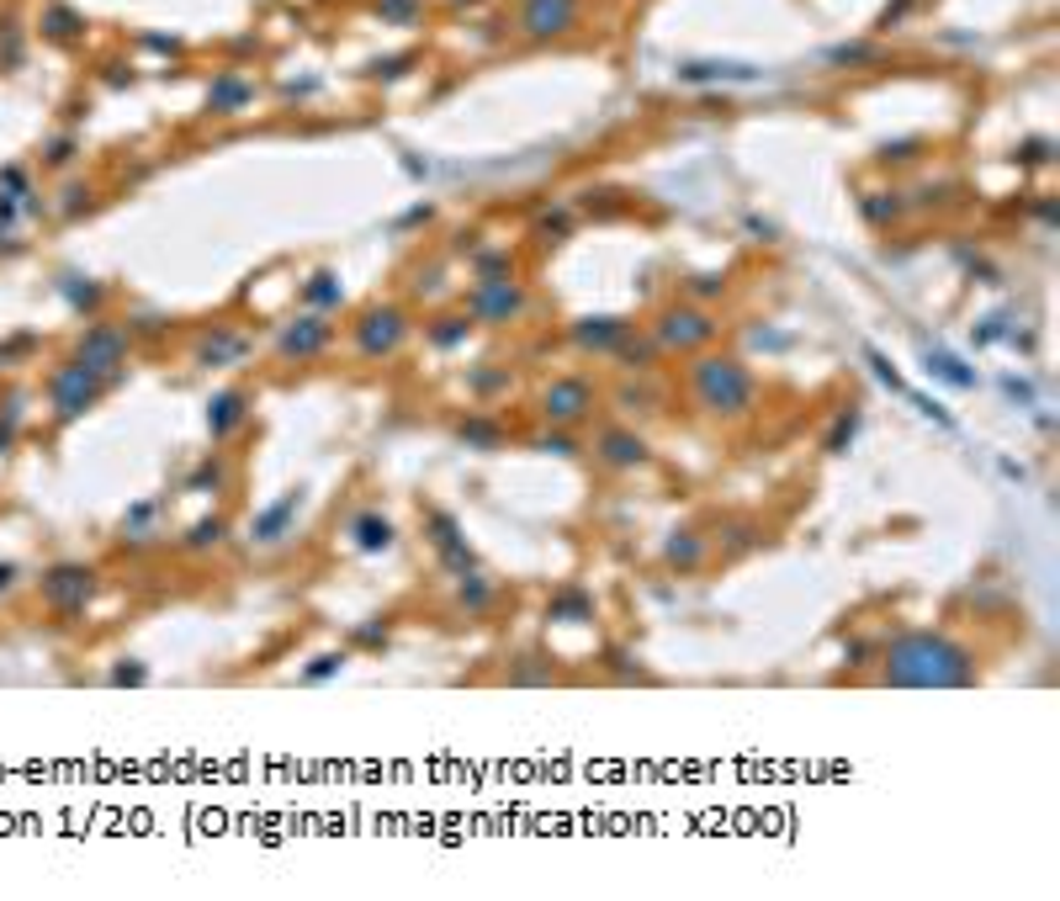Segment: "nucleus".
Masks as SVG:
<instances>
[{"instance_id": "1", "label": "nucleus", "mask_w": 1060, "mask_h": 901, "mask_svg": "<svg viewBox=\"0 0 1060 901\" xmlns=\"http://www.w3.org/2000/svg\"><path fill=\"white\" fill-rule=\"evenodd\" d=\"M971 674H976L971 653L938 631L901 637L886 657V684H971Z\"/></svg>"}, {"instance_id": "2", "label": "nucleus", "mask_w": 1060, "mask_h": 901, "mask_svg": "<svg viewBox=\"0 0 1060 901\" xmlns=\"http://www.w3.org/2000/svg\"><path fill=\"white\" fill-rule=\"evenodd\" d=\"M690 393L705 414L737 419V414L753 404V377L737 367V361H727V356H705V361L690 371Z\"/></svg>"}, {"instance_id": "3", "label": "nucleus", "mask_w": 1060, "mask_h": 901, "mask_svg": "<svg viewBox=\"0 0 1060 901\" xmlns=\"http://www.w3.org/2000/svg\"><path fill=\"white\" fill-rule=\"evenodd\" d=\"M350 340H356V356H367V361L393 356V350L408 340V313L404 308H393V303H387V308H367Z\"/></svg>"}, {"instance_id": "4", "label": "nucleus", "mask_w": 1060, "mask_h": 901, "mask_svg": "<svg viewBox=\"0 0 1060 901\" xmlns=\"http://www.w3.org/2000/svg\"><path fill=\"white\" fill-rule=\"evenodd\" d=\"M716 340V319L700 313V308H668L653 324V345L657 350H700Z\"/></svg>"}, {"instance_id": "5", "label": "nucleus", "mask_w": 1060, "mask_h": 901, "mask_svg": "<svg viewBox=\"0 0 1060 901\" xmlns=\"http://www.w3.org/2000/svg\"><path fill=\"white\" fill-rule=\"evenodd\" d=\"M541 414L552 419V424H583L589 414H594V382L589 377H563V382H552L546 393H541Z\"/></svg>"}, {"instance_id": "6", "label": "nucleus", "mask_w": 1060, "mask_h": 901, "mask_svg": "<svg viewBox=\"0 0 1060 901\" xmlns=\"http://www.w3.org/2000/svg\"><path fill=\"white\" fill-rule=\"evenodd\" d=\"M329 345H334V329H329L319 313L292 319V324L276 334V356H282V361H313V356H324Z\"/></svg>"}, {"instance_id": "7", "label": "nucleus", "mask_w": 1060, "mask_h": 901, "mask_svg": "<svg viewBox=\"0 0 1060 901\" xmlns=\"http://www.w3.org/2000/svg\"><path fill=\"white\" fill-rule=\"evenodd\" d=\"M101 393V382H96V371L85 367V361H75V367H59L53 377H48V404L59 414H81L90 398Z\"/></svg>"}, {"instance_id": "8", "label": "nucleus", "mask_w": 1060, "mask_h": 901, "mask_svg": "<svg viewBox=\"0 0 1060 901\" xmlns=\"http://www.w3.org/2000/svg\"><path fill=\"white\" fill-rule=\"evenodd\" d=\"M90 589H96V573L81 568V563H64V568H53V573L42 578V600L53 610H81L85 600H90Z\"/></svg>"}, {"instance_id": "9", "label": "nucleus", "mask_w": 1060, "mask_h": 901, "mask_svg": "<svg viewBox=\"0 0 1060 901\" xmlns=\"http://www.w3.org/2000/svg\"><path fill=\"white\" fill-rule=\"evenodd\" d=\"M578 22V0H526L520 5V27L530 38H563Z\"/></svg>"}, {"instance_id": "10", "label": "nucleus", "mask_w": 1060, "mask_h": 901, "mask_svg": "<svg viewBox=\"0 0 1060 901\" xmlns=\"http://www.w3.org/2000/svg\"><path fill=\"white\" fill-rule=\"evenodd\" d=\"M467 308L478 319H489V324H504V319H515L526 308V292L515 287V282H483V287L467 297Z\"/></svg>"}, {"instance_id": "11", "label": "nucleus", "mask_w": 1060, "mask_h": 901, "mask_svg": "<svg viewBox=\"0 0 1060 901\" xmlns=\"http://www.w3.org/2000/svg\"><path fill=\"white\" fill-rule=\"evenodd\" d=\"M594 456L611 467V472H631V467H648V446L637 441V430H605L600 441H594Z\"/></svg>"}, {"instance_id": "12", "label": "nucleus", "mask_w": 1060, "mask_h": 901, "mask_svg": "<svg viewBox=\"0 0 1060 901\" xmlns=\"http://www.w3.org/2000/svg\"><path fill=\"white\" fill-rule=\"evenodd\" d=\"M249 419V398L239 387H223V393H212V404H207V430L218 435V441H229V435H239Z\"/></svg>"}, {"instance_id": "13", "label": "nucleus", "mask_w": 1060, "mask_h": 901, "mask_svg": "<svg viewBox=\"0 0 1060 901\" xmlns=\"http://www.w3.org/2000/svg\"><path fill=\"white\" fill-rule=\"evenodd\" d=\"M123 356H127V334L107 324V329H90V334H85V345H81L75 361H85L90 371H112Z\"/></svg>"}, {"instance_id": "14", "label": "nucleus", "mask_w": 1060, "mask_h": 901, "mask_svg": "<svg viewBox=\"0 0 1060 901\" xmlns=\"http://www.w3.org/2000/svg\"><path fill=\"white\" fill-rule=\"evenodd\" d=\"M430 535L441 541V563H446L451 573H472V568H478L472 546L461 541V531H456V520H451V515H430Z\"/></svg>"}, {"instance_id": "15", "label": "nucleus", "mask_w": 1060, "mask_h": 901, "mask_svg": "<svg viewBox=\"0 0 1060 901\" xmlns=\"http://www.w3.org/2000/svg\"><path fill=\"white\" fill-rule=\"evenodd\" d=\"M620 340H631V329L620 319H583V324H572V345L578 350H620Z\"/></svg>"}, {"instance_id": "16", "label": "nucleus", "mask_w": 1060, "mask_h": 901, "mask_svg": "<svg viewBox=\"0 0 1060 901\" xmlns=\"http://www.w3.org/2000/svg\"><path fill=\"white\" fill-rule=\"evenodd\" d=\"M297 504H303L297 493H282V498L249 526V535H255V541H282V535L292 531V520H297Z\"/></svg>"}, {"instance_id": "17", "label": "nucleus", "mask_w": 1060, "mask_h": 901, "mask_svg": "<svg viewBox=\"0 0 1060 901\" xmlns=\"http://www.w3.org/2000/svg\"><path fill=\"white\" fill-rule=\"evenodd\" d=\"M249 345L234 334V329H218V334H207V345H197V356H202L207 367H229V361H239Z\"/></svg>"}, {"instance_id": "18", "label": "nucleus", "mask_w": 1060, "mask_h": 901, "mask_svg": "<svg viewBox=\"0 0 1060 901\" xmlns=\"http://www.w3.org/2000/svg\"><path fill=\"white\" fill-rule=\"evenodd\" d=\"M923 361H928V371H934V377H944L949 387H976V377H971V367H965V361H954L949 350H928Z\"/></svg>"}, {"instance_id": "19", "label": "nucleus", "mask_w": 1060, "mask_h": 901, "mask_svg": "<svg viewBox=\"0 0 1060 901\" xmlns=\"http://www.w3.org/2000/svg\"><path fill=\"white\" fill-rule=\"evenodd\" d=\"M340 276H329V271H319L313 282H308V292H303V303L313 308V313H329V308H340Z\"/></svg>"}, {"instance_id": "20", "label": "nucleus", "mask_w": 1060, "mask_h": 901, "mask_svg": "<svg viewBox=\"0 0 1060 901\" xmlns=\"http://www.w3.org/2000/svg\"><path fill=\"white\" fill-rule=\"evenodd\" d=\"M356 546H361V552H382V546H393V526H387L382 515H361V520H356Z\"/></svg>"}, {"instance_id": "21", "label": "nucleus", "mask_w": 1060, "mask_h": 901, "mask_svg": "<svg viewBox=\"0 0 1060 901\" xmlns=\"http://www.w3.org/2000/svg\"><path fill=\"white\" fill-rule=\"evenodd\" d=\"M753 64H690L685 81H753Z\"/></svg>"}, {"instance_id": "22", "label": "nucleus", "mask_w": 1060, "mask_h": 901, "mask_svg": "<svg viewBox=\"0 0 1060 901\" xmlns=\"http://www.w3.org/2000/svg\"><path fill=\"white\" fill-rule=\"evenodd\" d=\"M461 441L467 446H504V430H493V419H461Z\"/></svg>"}, {"instance_id": "23", "label": "nucleus", "mask_w": 1060, "mask_h": 901, "mask_svg": "<svg viewBox=\"0 0 1060 901\" xmlns=\"http://www.w3.org/2000/svg\"><path fill=\"white\" fill-rule=\"evenodd\" d=\"M700 557H705V546H700L694 535H668V563H674V568H694Z\"/></svg>"}, {"instance_id": "24", "label": "nucleus", "mask_w": 1060, "mask_h": 901, "mask_svg": "<svg viewBox=\"0 0 1060 901\" xmlns=\"http://www.w3.org/2000/svg\"><path fill=\"white\" fill-rule=\"evenodd\" d=\"M223 90H212V107H223V112H234V107H245L249 96H255V85L245 81H218Z\"/></svg>"}, {"instance_id": "25", "label": "nucleus", "mask_w": 1060, "mask_h": 901, "mask_svg": "<svg viewBox=\"0 0 1060 901\" xmlns=\"http://www.w3.org/2000/svg\"><path fill=\"white\" fill-rule=\"evenodd\" d=\"M833 424H838V430H833V435H827V450H833V456H838V450H843V446H849V441H854V424H859V414H854V409H843V414H838V419H833Z\"/></svg>"}, {"instance_id": "26", "label": "nucleus", "mask_w": 1060, "mask_h": 901, "mask_svg": "<svg viewBox=\"0 0 1060 901\" xmlns=\"http://www.w3.org/2000/svg\"><path fill=\"white\" fill-rule=\"evenodd\" d=\"M223 541V520H202L197 531L186 535V552H202V546H218Z\"/></svg>"}, {"instance_id": "27", "label": "nucleus", "mask_w": 1060, "mask_h": 901, "mask_svg": "<svg viewBox=\"0 0 1060 901\" xmlns=\"http://www.w3.org/2000/svg\"><path fill=\"white\" fill-rule=\"evenodd\" d=\"M870 367L880 371V382H886V387H891V393H901V398H907V393H912V387H907V382H901V371L891 367V361H886V356H880V350H870Z\"/></svg>"}, {"instance_id": "28", "label": "nucleus", "mask_w": 1060, "mask_h": 901, "mask_svg": "<svg viewBox=\"0 0 1060 901\" xmlns=\"http://www.w3.org/2000/svg\"><path fill=\"white\" fill-rule=\"evenodd\" d=\"M535 446H541V450H557V456H572V450H578V441H572V435H563V424H557L552 435H535Z\"/></svg>"}, {"instance_id": "29", "label": "nucleus", "mask_w": 1060, "mask_h": 901, "mask_svg": "<svg viewBox=\"0 0 1060 901\" xmlns=\"http://www.w3.org/2000/svg\"><path fill=\"white\" fill-rule=\"evenodd\" d=\"M340 663H345V657L329 653V657H319V663H308V668H303V679H308V684H324V679L334 674V668H340Z\"/></svg>"}, {"instance_id": "30", "label": "nucleus", "mask_w": 1060, "mask_h": 901, "mask_svg": "<svg viewBox=\"0 0 1060 901\" xmlns=\"http://www.w3.org/2000/svg\"><path fill=\"white\" fill-rule=\"evenodd\" d=\"M461 605H467V610H483V605H489V583H467V578H461Z\"/></svg>"}, {"instance_id": "31", "label": "nucleus", "mask_w": 1060, "mask_h": 901, "mask_svg": "<svg viewBox=\"0 0 1060 901\" xmlns=\"http://www.w3.org/2000/svg\"><path fill=\"white\" fill-rule=\"evenodd\" d=\"M552 615H557V620H568V615H594V605L572 594V600H557V605H552Z\"/></svg>"}, {"instance_id": "32", "label": "nucleus", "mask_w": 1060, "mask_h": 901, "mask_svg": "<svg viewBox=\"0 0 1060 901\" xmlns=\"http://www.w3.org/2000/svg\"><path fill=\"white\" fill-rule=\"evenodd\" d=\"M414 11H419L414 0H387V5H382V16H387V22H414Z\"/></svg>"}, {"instance_id": "33", "label": "nucleus", "mask_w": 1060, "mask_h": 901, "mask_svg": "<svg viewBox=\"0 0 1060 901\" xmlns=\"http://www.w3.org/2000/svg\"><path fill=\"white\" fill-rule=\"evenodd\" d=\"M472 387H478V393H498V387H504V371H478V382H472Z\"/></svg>"}, {"instance_id": "34", "label": "nucleus", "mask_w": 1060, "mask_h": 901, "mask_svg": "<svg viewBox=\"0 0 1060 901\" xmlns=\"http://www.w3.org/2000/svg\"><path fill=\"white\" fill-rule=\"evenodd\" d=\"M461 329H467V324H441V329H435V345H456V340H461Z\"/></svg>"}, {"instance_id": "35", "label": "nucleus", "mask_w": 1060, "mask_h": 901, "mask_svg": "<svg viewBox=\"0 0 1060 901\" xmlns=\"http://www.w3.org/2000/svg\"><path fill=\"white\" fill-rule=\"evenodd\" d=\"M118 684H144V668H118Z\"/></svg>"}, {"instance_id": "36", "label": "nucleus", "mask_w": 1060, "mask_h": 901, "mask_svg": "<svg viewBox=\"0 0 1060 901\" xmlns=\"http://www.w3.org/2000/svg\"><path fill=\"white\" fill-rule=\"evenodd\" d=\"M5 583H11V568H0V589H5Z\"/></svg>"}]
</instances>
